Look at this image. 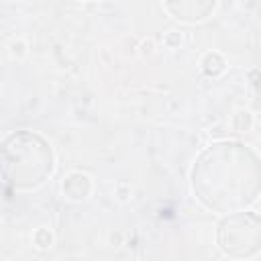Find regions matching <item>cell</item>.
<instances>
[{"mask_svg": "<svg viewBox=\"0 0 261 261\" xmlns=\"http://www.w3.org/2000/svg\"><path fill=\"white\" fill-rule=\"evenodd\" d=\"M192 190L214 212L245 210L261 192V159L247 145L216 143L196 159Z\"/></svg>", "mask_w": 261, "mask_h": 261, "instance_id": "1", "label": "cell"}, {"mask_svg": "<svg viewBox=\"0 0 261 261\" xmlns=\"http://www.w3.org/2000/svg\"><path fill=\"white\" fill-rule=\"evenodd\" d=\"M53 155L45 139L35 133L10 135L4 143V177L14 188H35L51 175Z\"/></svg>", "mask_w": 261, "mask_h": 261, "instance_id": "2", "label": "cell"}, {"mask_svg": "<svg viewBox=\"0 0 261 261\" xmlns=\"http://www.w3.org/2000/svg\"><path fill=\"white\" fill-rule=\"evenodd\" d=\"M218 247L230 257H249L261 251V216L253 212H230L220 220L216 232Z\"/></svg>", "mask_w": 261, "mask_h": 261, "instance_id": "3", "label": "cell"}, {"mask_svg": "<svg viewBox=\"0 0 261 261\" xmlns=\"http://www.w3.org/2000/svg\"><path fill=\"white\" fill-rule=\"evenodd\" d=\"M216 0H165L167 10L186 22H196L206 18L214 10Z\"/></svg>", "mask_w": 261, "mask_h": 261, "instance_id": "4", "label": "cell"}, {"mask_svg": "<svg viewBox=\"0 0 261 261\" xmlns=\"http://www.w3.org/2000/svg\"><path fill=\"white\" fill-rule=\"evenodd\" d=\"M86 2H92V0H86Z\"/></svg>", "mask_w": 261, "mask_h": 261, "instance_id": "5", "label": "cell"}]
</instances>
